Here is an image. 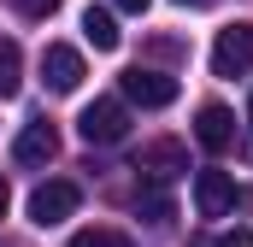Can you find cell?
Returning <instances> with one entry per match:
<instances>
[{"label":"cell","instance_id":"obj_1","mask_svg":"<svg viewBox=\"0 0 253 247\" xmlns=\"http://www.w3.org/2000/svg\"><path fill=\"white\" fill-rule=\"evenodd\" d=\"M124 129H129V106L118 100V94L83 106V118H77V135H83L88 147H112V141H124Z\"/></svg>","mask_w":253,"mask_h":247},{"label":"cell","instance_id":"obj_2","mask_svg":"<svg viewBox=\"0 0 253 247\" xmlns=\"http://www.w3.org/2000/svg\"><path fill=\"white\" fill-rule=\"evenodd\" d=\"M118 88H124L129 106H147V112H159V106L177 100V77L171 71H147V65H129L124 77H118Z\"/></svg>","mask_w":253,"mask_h":247},{"label":"cell","instance_id":"obj_3","mask_svg":"<svg viewBox=\"0 0 253 247\" xmlns=\"http://www.w3.org/2000/svg\"><path fill=\"white\" fill-rule=\"evenodd\" d=\"M83 206V188L65 183V177H53V183H42L36 194H30V224H42V230H53V224H65L71 212Z\"/></svg>","mask_w":253,"mask_h":247},{"label":"cell","instance_id":"obj_4","mask_svg":"<svg viewBox=\"0 0 253 247\" xmlns=\"http://www.w3.org/2000/svg\"><path fill=\"white\" fill-rule=\"evenodd\" d=\"M253 71V24H230L212 41V77H248Z\"/></svg>","mask_w":253,"mask_h":247},{"label":"cell","instance_id":"obj_5","mask_svg":"<svg viewBox=\"0 0 253 247\" xmlns=\"http://www.w3.org/2000/svg\"><path fill=\"white\" fill-rule=\"evenodd\" d=\"M42 82H47L53 94H71V88L83 82V53L65 47V41H47V47H42Z\"/></svg>","mask_w":253,"mask_h":247},{"label":"cell","instance_id":"obj_6","mask_svg":"<svg viewBox=\"0 0 253 247\" xmlns=\"http://www.w3.org/2000/svg\"><path fill=\"white\" fill-rule=\"evenodd\" d=\"M236 206V177L230 171H194V212L200 218H224Z\"/></svg>","mask_w":253,"mask_h":247},{"label":"cell","instance_id":"obj_7","mask_svg":"<svg viewBox=\"0 0 253 247\" xmlns=\"http://www.w3.org/2000/svg\"><path fill=\"white\" fill-rule=\"evenodd\" d=\"M135 171H147L153 183H171V177L189 171V147H183V141H147V147L135 153Z\"/></svg>","mask_w":253,"mask_h":247},{"label":"cell","instance_id":"obj_8","mask_svg":"<svg viewBox=\"0 0 253 247\" xmlns=\"http://www.w3.org/2000/svg\"><path fill=\"white\" fill-rule=\"evenodd\" d=\"M194 141H200L206 153H224V147L236 141V118H230V106H218V100H206V106L194 112Z\"/></svg>","mask_w":253,"mask_h":247},{"label":"cell","instance_id":"obj_9","mask_svg":"<svg viewBox=\"0 0 253 247\" xmlns=\"http://www.w3.org/2000/svg\"><path fill=\"white\" fill-rule=\"evenodd\" d=\"M53 153H59V135H53V124H47V118H30V124H24V135L12 141V159H18V165H47Z\"/></svg>","mask_w":253,"mask_h":247},{"label":"cell","instance_id":"obj_10","mask_svg":"<svg viewBox=\"0 0 253 247\" xmlns=\"http://www.w3.org/2000/svg\"><path fill=\"white\" fill-rule=\"evenodd\" d=\"M83 36H88L100 53H112V47H118V18H112L106 6H88V12H83Z\"/></svg>","mask_w":253,"mask_h":247},{"label":"cell","instance_id":"obj_11","mask_svg":"<svg viewBox=\"0 0 253 247\" xmlns=\"http://www.w3.org/2000/svg\"><path fill=\"white\" fill-rule=\"evenodd\" d=\"M18 88H24V47L0 41V100H12Z\"/></svg>","mask_w":253,"mask_h":247},{"label":"cell","instance_id":"obj_12","mask_svg":"<svg viewBox=\"0 0 253 247\" xmlns=\"http://www.w3.org/2000/svg\"><path fill=\"white\" fill-rule=\"evenodd\" d=\"M71 247H135L124 230H112V224H88V230H77Z\"/></svg>","mask_w":253,"mask_h":247},{"label":"cell","instance_id":"obj_13","mask_svg":"<svg viewBox=\"0 0 253 247\" xmlns=\"http://www.w3.org/2000/svg\"><path fill=\"white\" fill-rule=\"evenodd\" d=\"M141 218H147V224H171V200H165V194H147V200H141Z\"/></svg>","mask_w":253,"mask_h":247},{"label":"cell","instance_id":"obj_14","mask_svg":"<svg viewBox=\"0 0 253 247\" xmlns=\"http://www.w3.org/2000/svg\"><path fill=\"white\" fill-rule=\"evenodd\" d=\"M18 6H24V12H30V18H47V12H59L65 0H18Z\"/></svg>","mask_w":253,"mask_h":247},{"label":"cell","instance_id":"obj_15","mask_svg":"<svg viewBox=\"0 0 253 247\" xmlns=\"http://www.w3.org/2000/svg\"><path fill=\"white\" fill-rule=\"evenodd\" d=\"M218 247H253V230H242V224H236L230 236H218Z\"/></svg>","mask_w":253,"mask_h":247},{"label":"cell","instance_id":"obj_16","mask_svg":"<svg viewBox=\"0 0 253 247\" xmlns=\"http://www.w3.org/2000/svg\"><path fill=\"white\" fill-rule=\"evenodd\" d=\"M112 6H118V12H147L153 0H112Z\"/></svg>","mask_w":253,"mask_h":247},{"label":"cell","instance_id":"obj_17","mask_svg":"<svg viewBox=\"0 0 253 247\" xmlns=\"http://www.w3.org/2000/svg\"><path fill=\"white\" fill-rule=\"evenodd\" d=\"M6 206H12V188H6V177H0V218H6Z\"/></svg>","mask_w":253,"mask_h":247},{"label":"cell","instance_id":"obj_18","mask_svg":"<svg viewBox=\"0 0 253 247\" xmlns=\"http://www.w3.org/2000/svg\"><path fill=\"white\" fill-rule=\"evenodd\" d=\"M189 247H218V242H212V236H194V242H189Z\"/></svg>","mask_w":253,"mask_h":247},{"label":"cell","instance_id":"obj_19","mask_svg":"<svg viewBox=\"0 0 253 247\" xmlns=\"http://www.w3.org/2000/svg\"><path fill=\"white\" fill-rule=\"evenodd\" d=\"M183 6H189V0H183ZM194 6H212V0H194Z\"/></svg>","mask_w":253,"mask_h":247},{"label":"cell","instance_id":"obj_20","mask_svg":"<svg viewBox=\"0 0 253 247\" xmlns=\"http://www.w3.org/2000/svg\"><path fill=\"white\" fill-rule=\"evenodd\" d=\"M248 124H253V100H248Z\"/></svg>","mask_w":253,"mask_h":247}]
</instances>
